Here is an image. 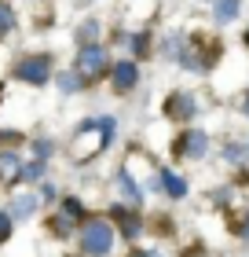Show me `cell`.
Wrapping results in <instances>:
<instances>
[{
  "mask_svg": "<svg viewBox=\"0 0 249 257\" xmlns=\"http://www.w3.org/2000/svg\"><path fill=\"white\" fill-rule=\"evenodd\" d=\"M81 250L88 257H106L114 250V224L103 217H88L81 224Z\"/></svg>",
  "mask_w": 249,
  "mask_h": 257,
  "instance_id": "obj_1",
  "label": "cell"
},
{
  "mask_svg": "<svg viewBox=\"0 0 249 257\" xmlns=\"http://www.w3.org/2000/svg\"><path fill=\"white\" fill-rule=\"evenodd\" d=\"M11 77L22 81V85H48L52 81V55H22V59L15 63V70H11Z\"/></svg>",
  "mask_w": 249,
  "mask_h": 257,
  "instance_id": "obj_2",
  "label": "cell"
},
{
  "mask_svg": "<svg viewBox=\"0 0 249 257\" xmlns=\"http://www.w3.org/2000/svg\"><path fill=\"white\" fill-rule=\"evenodd\" d=\"M74 70H77L85 81H96V77H103V74H110L114 66H110V55H106L103 44H81Z\"/></svg>",
  "mask_w": 249,
  "mask_h": 257,
  "instance_id": "obj_3",
  "label": "cell"
},
{
  "mask_svg": "<svg viewBox=\"0 0 249 257\" xmlns=\"http://www.w3.org/2000/svg\"><path fill=\"white\" fill-rule=\"evenodd\" d=\"M205 155H209V133H205V128H183L180 140H176V158L201 162Z\"/></svg>",
  "mask_w": 249,
  "mask_h": 257,
  "instance_id": "obj_4",
  "label": "cell"
},
{
  "mask_svg": "<svg viewBox=\"0 0 249 257\" xmlns=\"http://www.w3.org/2000/svg\"><path fill=\"white\" fill-rule=\"evenodd\" d=\"M165 114H169L172 121H180V125H187L198 114V103H194V96L191 92H172L169 99H165Z\"/></svg>",
  "mask_w": 249,
  "mask_h": 257,
  "instance_id": "obj_5",
  "label": "cell"
},
{
  "mask_svg": "<svg viewBox=\"0 0 249 257\" xmlns=\"http://www.w3.org/2000/svg\"><path fill=\"white\" fill-rule=\"evenodd\" d=\"M110 85H114V92H117V96L132 92V88L139 85V63H132V59L117 63V66L110 70Z\"/></svg>",
  "mask_w": 249,
  "mask_h": 257,
  "instance_id": "obj_6",
  "label": "cell"
},
{
  "mask_svg": "<svg viewBox=\"0 0 249 257\" xmlns=\"http://www.w3.org/2000/svg\"><path fill=\"white\" fill-rule=\"evenodd\" d=\"M110 217L117 220V228H121V235H125V239H139V235H143V220H139L128 206H114V209H110Z\"/></svg>",
  "mask_w": 249,
  "mask_h": 257,
  "instance_id": "obj_7",
  "label": "cell"
},
{
  "mask_svg": "<svg viewBox=\"0 0 249 257\" xmlns=\"http://www.w3.org/2000/svg\"><path fill=\"white\" fill-rule=\"evenodd\" d=\"M158 180L165 184V195L169 198H187V191H191V184H187L180 173H172V169H158Z\"/></svg>",
  "mask_w": 249,
  "mask_h": 257,
  "instance_id": "obj_8",
  "label": "cell"
},
{
  "mask_svg": "<svg viewBox=\"0 0 249 257\" xmlns=\"http://www.w3.org/2000/svg\"><path fill=\"white\" fill-rule=\"evenodd\" d=\"M37 206H41V198L37 195H15L11 198V220H30L33 213H37Z\"/></svg>",
  "mask_w": 249,
  "mask_h": 257,
  "instance_id": "obj_9",
  "label": "cell"
},
{
  "mask_svg": "<svg viewBox=\"0 0 249 257\" xmlns=\"http://www.w3.org/2000/svg\"><path fill=\"white\" fill-rule=\"evenodd\" d=\"M117 191H121V198H125L128 206H139V202H143V191H139V184H136V177H132L128 169L117 173Z\"/></svg>",
  "mask_w": 249,
  "mask_h": 257,
  "instance_id": "obj_10",
  "label": "cell"
},
{
  "mask_svg": "<svg viewBox=\"0 0 249 257\" xmlns=\"http://www.w3.org/2000/svg\"><path fill=\"white\" fill-rule=\"evenodd\" d=\"M212 19H216V26L234 22L238 19V0H212Z\"/></svg>",
  "mask_w": 249,
  "mask_h": 257,
  "instance_id": "obj_11",
  "label": "cell"
},
{
  "mask_svg": "<svg viewBox=\"0 0 249 257\" xmlns=\"http://www.w3.org/2000/svg\"><path fill=\"white\" fill-rule=\"evenodd\" d=\"M0 177L4 180H19L22 177V158L15 151H4V155H0Z\"/></svg>",
  "mask_w": 249,
  "mask_h": 257,
  "instance_id": "obj_12",
  "label": "cell"
},
{
  "mask_svg": "<svg viewBox=\"0 0 249 257\" xmlns=\"http://www.w3.org/2000/svg\"><path fill=\"white\" fill-rule=\"evenodd\" d=\"M55 81H59V92H66V96H70V92H81V88L88 85V81L81 77L77 70H63V74H59Z\"/></svg>",
  "mask_w": 249,
  "mask_h": 257,
  "instance_id": "obj_13",
  "label": "cell"
},
{
  "mask_svg": "<svg viewBox=\"0 0 249 257\" xmlns=\"http://www.w3.org/2000/svg\"><path fill=\"white\" fill-rule=\"evenodd\" d=\"M59 209H63V217L70 220V224L85 217V206H81V198H74V195H70V198H63V206H59Z\"/></svg>",
  "mask_w": 249,
  "mask_h": 257,
  "instance_id": "obj_14",
  "label": "cell"
},
{
  "mask_svg": "<svg viewBox=\"0 0 249 257\" xmlns=\"http://www.w3.org/2000/svg\"><path fill=\"white\" fill-rule=\"evenodd\" d=\"M11 30H15V11L11 4H0V37H8Z\"/></svg>",
  "mask_w": 249,
  "mask_h": 257,
  "instance_id": "obj_15",
  "label": "cell"
},
{
  "mask_svg": "<svg viewBox=\"0 0 249 257\" xmlns=\"http://www.w3.org/2000/svg\"><path fill=\"white\" fill-rule=\"evenodd\" d=\"M11 231H15V220H11V213H0V246L11 239Z\"/></svg>",
  "mask_w": 249,
  "mask_h": 257,
  "instance_id": "obj_16",
  "label": "cell"
},
{
  "mask_svg": "<svg viewBox=\"0 0 249 257\" xmlns=\"http://www.w3.org/2000/svg\"><path fill=\"white\" fill-rule=\"evenodd\" d=\"M22 177H26V180H41V177H44V158H37V162H30V166L22 169Z\"/></svg>",
  "mask_w": 249,
  "mask_h": 257,
  "instance_id": "obj_17",
  "label": "cell"
},
{
  "mask_svg": "<svg viewBox=\"0 0 249 257\" xmlns=\"http://www.w3.org/2000/svg\"><path fill=\"white\" fill-rule=\"evenodd\" d=\"M223 155H227L231 166H238V162L245 158V147H242V144H227V147H223Z\"/></svg>",
  "mask_w": 249,
  "mask_h": 257,
  "instance_id": "obj_18",
  "label": "cell"
},
{
  "mask_svg": "<svg viewBox=\"0 0 249 257\" xmlns=\"http://www.w3.org/2000/svg\"><path fill=\"white\" fill-rule=\"evenodd\" d=\"M96 33H99V22H85V26L77 30V41H81V44H92L88 37H96Z\"/></svg>",
  "mask_w": 249,
  "mask_h": 257,
  "instance_id": "obj_19",
  "label": "cell"
},
{
  "mask_svg": "<svg viewBox=\"0 0 249 257\" xmlns=\"http://www.w3.org/2000/svg\"><path fill=\"white\" fill-rule=\"evenodd\" d=\"M128 41H132V52H136V55H143V52H147V33H132Z\"/></svg>",
  "mask_w": 249,
  "mask_h": 257,
  "instance_id": "obj_20",
  "label": "cell"
},
{
  "mask_svg": "<svg viewBox=\"0 0 249 257\" xmlns=\"http://www.w3.org/2000/svg\"><path fill=\"white\" fill-rule=\"evenodd\" d=\"M48 155H52V140H37V158L48 162Z\"/></svg>",
  "mask_w": 249,
  "mask_h": 257,
  "instance_id": "obj_21",
  "label": "cell"
},
{
  "mask_svg": "<svg viewBox=\"0 0 249 257\" xmlns=\"http://www.w3.org/2000/svg\"><path fill=\"white\" fill-rule=\"evenodd\" d=\"M128 257H161V253H158V250H132Z\"/></svg>",
  "mask_w": 249,
  "mask_h": 257,
  "instance_id": "obj_22",
  "label": "cell"
},
{
  "mask_svg": "<svg viewBox=\"0 0 249 257\" xmlns=\"http://www.w3.org/2000/svg\"><path fill=\"white\" fill-rule=\"evenodd\" d=\"M242 44H245V48H249V26H245V33H242Z\"/></svg>",
  "mask_w": 249,
  "mask_h": 257,
  "instance_id": "obj_23",
  "label": "cell"
},
{
  "mask_svg": "<svg viewBox=\"0 0 249 257\" xmlns=\"http://www.w3.org/2000/svg\"><path fill=\"white\" fill-rule=\"evenodd\" d=\"M242 110H245V118H249V96H245V103H242Z\"/></svg>",
  "mask_w": 249,
  "mask_h": 257,
  "instance_id": "obj_24",
  "label": "cell"
}]
</instances>
